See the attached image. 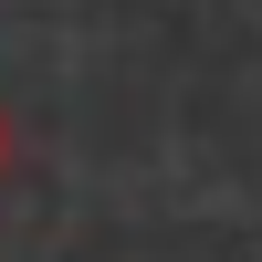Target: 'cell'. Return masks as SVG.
Listing matches in <instances>:
<instances>
[{
	"label": "cell",
	"instance_id": "obj_1",
	"mask_svg": "<svg viewBox=\"0 0 262 262\" xmlns=\"http://www.w3.org/2000/svg\"><path fill=\"white\" fill-rule=\"evenodd\" d=\"M11 158H21V137H11V105H0V179H11Z\"/></svg>",
	"mask_w": 262,
	"mask_h": 262
}]
</instances>
